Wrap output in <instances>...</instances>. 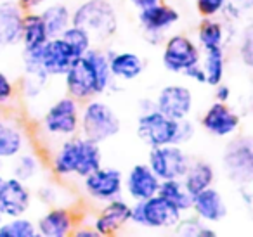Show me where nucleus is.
<instances>
[{"label":"nucleus","mask_w":253,"mask_h":237,"mask_svg":"<svg viewBox=\"0 0 253 237\" xmlns=\"http://www.w3.org/2000/svg\"><path fill=\"white\" fill-rule=\"evenodd\" d=\"M42 154L49 175L59 182L82 180L102 164L101 144L82 133L52 144Z\"/></svg>","instance_id":"f257e3e1"},{"label":"nucleus","mask_w":253,"mask_h":237,"mask_svg":"<svg viewBox=\"0 0 253 237\" xmlns=\"http://www.w3.org/2000/svg\"><path fill=\"white\" fill-rule=\"evenodd\" d=\"M61 78L66 94L80 102L108 94L115 83L106 49L94 45L84 56L77 57Z\"/></svg>","instance_id":"f03ea898"},{"label":"nucleus","mask_w":253,"mask_h":237,"mask_svg":"<svg viewBox=\"0 0 253 237\" xmlns=\"http://www.w3.org/2000/svg\"><path fill=\"white\" fill-rule=\"evenodd\" d=\"M80 108L82 102L68 94L54 99L47 106L37 125L40 142L45 144V147L40 149L42 153L52 144L80 133Z\"/></svg>","instance_id":"7ed1b4c3"},{"label":"nucleus","mask_w":253,"mask_h":237,"mask_svg":"<svg viewBox=\"0 0 253 237\" xmlns=\"http://www.w3.org/2000/svg\"><path fill=\"white\" fill-rule=\"evenodd\" d=\"M71 25L84 28L94 43H104L118 32V11L111 0H84L71 9Z\"/></svg>","instance_id":"20e7f679"},{"label":"nucleus","mask_w":253,"mask_h":237,"mask_svg":"<svg viewBox=\"0 0 253 237\" xmlns=\"http://www.w3.org/2000/svg\"><path fill=\"white\" fill-rule=\"evenodd\" d=\"M122 132V119L118 113L101 97H92L82 102L80 133L87 139L102 144L115 139Z\"/></svg>","instance_id":"39448f33"},{"label":"nucleus","mask_w":253,"mask_h":237,"mask_svg":"<svg viewBox=\"0 0 253 237\" xmlns=\"http://www.w3.org/2000/svg\"><path fill=\"white\" fill-rule=\"evenodd\" d=\"M179 216L180 211L175 206H172L162 196L156 194L142 201L132 202L130 225L144 230L167 232L173 229Z\"/></svg>","instance_id":"423d86ee"},{"label":"nucleus","mask_w":253,"mask_h":237,"mask_svg":"<svg viewBox=\"0 0 253 237\" xmlns=\"http://www.w3.org/2000/svg\"><path fill=\"white\" fill-rule=\"evenodd\" d=\"M222 170L236 185L253 182V142L248 135L229 140L222 153Z\"/></svg>","instance_id":"0eeeda50"},{"label":"nucleus","mask_w":253,"mask_h":237,"mask_svg":"<svg viewBox=\"0 0 253 237\" xmlns=\"http://www.w3.org/2000/svg\"><path fill=\"white\" fill-rule=\"evenodd\" d=\"M137 19L144 40L153 47H158L167 39V32H170L180 21V12L165 0L139 9Z\"/></svg>","instance_id":"6e6552de"},{"label":"nucleus","mask_w":253,"mask_h":237,"mask_svg":"<svg viewBox=\"0 0 253 237\" xmlns=\"http://www.w3.org/2000/svg\"><path fill=\"white\" fill-rule=\"evenodd\" d=\"M162 49V64L169 73L182 75L193 64H198L201 59V49L196 40L186 33L167 35L163 40Z\"/></svg>","instance_id":"1a4fd4ad"},{"label":"nucleus","mask_w":253,"mask_h":237,"mask_svg":"<svg viewBox=\"0 0 253 237\" xmlns=\"http://www.w3.org/2000/svg\"><path fill=\"white\" fill-rule=\"evenodd\" d=\"M82 191L92 202H108L123 196V173L115 166H99L82 178Z\"/></svg>","instance_id":"9d476101"},{"label":"nucleus","mask_w":253,"mask_h":237,"mask_svg":"<svg viewBox=\"0 0 253 237\" xmlns=\"http://www.w3.org/2000/svg\"><path fill=\"white\" fill-rule=\"evenodd\" d=\"M32 130L18 115H0V163H9L19 153L32 146Z\"/></svg>","instance_id":"9b49d317"},{"label":"nucleus","mask_w":253,"mask_h":237,"mask_svg":"<svg viewBox=\"0 0 253 237\" xmlns=\"http://www.w3.org/2000/svg\"><path fill=\"white\" fill-rule=\"evenodd\" d=\"M146 163L160 180H170V178H182L191 163V156L186 153L184 146L167 144V146L149 147Z\"/></svg>","instance_id":"f8f14e48"},{"label":"nucleus","mask_w":253,"mask_h":237,"mask_svg":"<svg viewBox=\"0 0 253 237\" xmlns=\"http://www.w3.org/2000/svg\"><path fill=\"white\" fill-rule=\"evenodd\" d=\"M135 132H137L139 140L148 147L175 144L177 119L169 118V116L162 115L156 109L139 113L137 123H135Z\"/></svg>","instance_id":"ddd939ff"},{"label":"nucleus","mask_w":253,"mask_h":237,"mask_svg":"<svg viewBox=\"0 0 253 237\" xmlns=\"http://www.w3.org/2000/svg\"><path fill=\"white\" fill-rule=\"evenodd\" d=\"M25 54L32 56L49 78H61L71 66V63L77 59V56L71 52L61 37H50L40 49Z\"/></svg>","instance_id":"4468645a"},{"label":"nucleus","mask_w":253,"mask_h":237,"mask_svg":"<svg viewBox=\"0 0 253 237\" xmlns=\"http://www.w3.org/2000/svg\"><path fill=\"white\" fill-rule=\"evenodd\" d=\"M132 202L123 196L115 198L108 202H102L90 220V225L97 232V236H115L130 225Z\"/></svg>","instance_id":"2eb2a0df"},{"label":"nucleus","mask_w":253,"mask_h":237,"mask_svg":"<svg viewBox=\"0 0 253 237\" xmlns=\"http://www.w3.org/2000/svg\"><path fill=\"white\" fill-rule=\"evenodd\" d=\"M82 215L71 204L47 206V209L37 218V236L42 237H68L73 234Z\"/></svg>","instance_id":"dca6fc26"},{"label":"nucleus","mask_w":253,"mask_h":237,"mask_svg":"<svg viewBox=\"0 0 253 237\" xmlns=\"http://www.w3.org/2000/svg\"><path fill=\"white\" fill-rule=\"evenodd\" d=\"M200 126L211 137L229 139L241 128V116L229 106V102L213 101L201 115Z\"/></svg>","instance_id":"f3484780"},{"label":"nucleus","mask_w":253,"mask_h":237,"mask_svg":"<svg viewBox=\"0 0 253 237\" xmlns=\"http://www.w3.org/2000/svg\"><path fill=\"white\" fill-rule=\"evenodd\" d=\"M153 101L156 111L172 119L191 118V113L194 109L193 90L182 83H170L162 87Z\"/></svg>","instance_id":"a211bd4d"},{"label":"nucleus","mask_w":253,"mask_h":237,"mask_svg":"<svg viewBox=\"0 0 253 237\" xmlns=\"http://www.w3.org/2000/svg\"><path fill=\"white\" fill-rule=\"evenodd\" d=\"M33 191L30 184L16 177H5L0 187V215L2 218L28 215L33 206Z\"/></svg>","instance_id":"6ab92c4d"},{"label":"nucleus","mask_w":253,"mask_h":237,"mask_svg":"<svg viewBox=\"0 0 253 237\" xmlns=\"http://www.w3.org/2000/svg\"><path fill=\"white\" fill-rule=\"evenodd\" d=\"M160 182L162 180L153 173L148 163H135L126 175H123V194H126L132 202L142 201L156 196Z\"/></svg>","instance_id":"aec40b11"},{"label":"nucleus","mask_w":253,"mask_h":237,"mask_svg":"<svg viewBox=\"0 0 253 237\" xmlns=\"http://www.w3.org/2000/svg\"><path fill=\"white\" fill-rule=\"evenodd\" d=\"M189 211L194 213L205 223L215 225V223H220L227 216L229 209L222 192L211 185V187H207L203 191L193 194Z\"/></svg>","instance_id":"412c9836"},{"label":"nucleus","mask_w":253,"mask_h":237,"mask_svg":"<svg viewBox=\"0 0 253 237\" xmlns=\"http://www.w3.org/2000/svg\"><path fill=\"white\" fill-rule=\"evenodd\" d=\"M45 170V158L35 144L26 147L14 159L9 161V175L26 182V184H32L40 177H43Z\"/></svg>","instance_id":"4be33fe9"},{"label":"nucleus","mask_w":253,"mask_h":237,"mask_svg":"<svg viewBox=\"0 0 253 237\" xmlns=\"http://www.w3.org/2000/svg\"><path fill=\"white\" fill-rule=\"evenodd\" d=\"M106 54H108L109 71L115 81H134L144 73L146 61L137 52L106 49Z\"/></svg>","instance_id":"5701e85b"},{"label":"nucleus","mask_w":253,"mask_h":237,"mask_svg":"<svg viewBox=\"0 0 253 237\" xmlns=\"http://www.w3.org/2000/svg\"><path fill=\"white\" fill-rule=\"evenodd\" d=\"M23 11L16 0H0V50L14 47L21 39Z\"/></svg>","instance_id":"b1692460"},{"label":"nucleus","mask_w":253,"mask_h":237,"mask_svg":"<svg viewBox=\"0 0 253 237\" xmlns=\"http://www.w3.org/2000/svg\"><path fill=\"white\" fill-rule=\"evenodd\" d=\"M182 184L187 189L191 196L196 194V192L203 191L207 187H211L217 180V171L215 166L207 159H193L191 158V163L187 166L186 173L182 175Z\"/></svg>","instance_id":"393cba45"},{"label":"nucleus","mask_w":253,"mask_h":237,"mask_svg":"<svg viewBox=\"0 0 253 237\" xmlns=\"http://www.w3.org/2000/svg\"><path fill=\"white\" fill-rule=\"evenodd\" d=\"M49 33L40 18L39 11L25 12L23 14V26H21V39L19 43L23 45V52H33L40 49L43 43L49 40Z\"/></svg>","instance_id":"a878e982"},{"label":"nucleus","mask_w":253,"mask_h":237,"mask_svg":"<svg viewBox=\"0 0 253 237\" xmlns=\"http://www.w3.org/2000/svg\"><path fill=\"white\" fill-rule=\"evenodd\" d=\"M49 37H59L71 25V7L64 0H49L39 11Z\"/></svg>","instance_id":"bb28decb"},{"label":"nucleus","mask_w":253,"mask_h":237,"mask_svg":"<svg viewBox=\"0 0 253 237\" xmlns=\"http://www.w3.org/2000/svg\"><path fill=\"white\" fill-rule=\"evenodd\" d=\"M227 40V25L218 18H203L198 25L196 43L201 50L213 49V47H225Z\"/></svg>","instance_id":"cd10ccee"},{"label":"nucleus","mask_w":253,"mask_h":237,"mask_svg":"<svg viewBox=\"0 0 253 237\" xmlns=\"http://www.w3.org/2000/svg\"><path fill=\"white\" fill-rule=\"evenodd\" d=\"M200 64L205 71L207 85L215 87L217 83L224 81L225 70H227V56H225V47H213V49L201 50Z\"/></svg>","instance_id":"c85d7f7f"},{"label":"nucleus","mask_w":253,"mask_h":237,"mask_svg":"<svg viewBox=\"0 0 253 237\" xmlns=\"http://www.w3.org/2000/svg\"><path fill=\"white\" fill-rule=\"evenodd\" d=\"M158 196H162L165 201H169L172 206H175L180 213H186L191 209V199L193 196L187 192L180 178H170V180H162L158 187Z\"/></svg>","instance_id":"c756f323"},{"label":"nucleus","mask_w":253,"mask_h":237,"mask_svg":"<svg viewBox=\"0 0 253 237\" xmlns=\"http://www.w3.org/2000/svg\"><path fill=\"white\" fill-rule=\"evenodd\" d=\"M173 234L184 237H213L217 236V230L213 229L211 223H205L203 220L198 218L194 213L186 211L180 213L179 220L175 222L172 229Z\"/></svg>","instance_id":"7c9ffc66"},{"label":"nucleus","mask_w":253,"mask_h":237,"mask_svg":"<svg viewBox=\"0 0 253 237\" xmlns=\"http://www.w3.org/2000/svg\"><path fill=\"white\" fill-rule=\"evenodd\" d=\"M35 220L28 215L0 220V237H35Z\"/></svg>","instance_id":"2f4dec72"},{"label":"nucleus","mask_w":253,"mask_h":237,"mask_svg":"<svg viewBox=\"0 0 253 237\" xmlns=\"http://www.w3.org/2000/svg\"><path fill=\"white\" fill-rule=\"evenodd\" d=\"M33 198L43 206H56V204H68L64 201L66 198V189H64L63 182L52 178L50 182H40L37 191L33 192Z\"/></svg>","instance_id":"473e14b6"},{"label":"nucleus","mask_w":253,"mask_h":237,"mask_svg":"<svg viewBox=\"0 0 253 237\" xmlns=\"http://www.w3.org/2000/svg\"><path fill=\"white\" fill-rule=\"evenodd\" d=\"M59 37L66 42V45L70 47L71 52L77 57L84 56V54L94 45L92 37L88 35L84 28H80V26H77V25H70Z\"/></svg>","instance_id":"72a5a7b5"},{"label":"nucleus","mask_w":253,"mask_h":237,"mask_svg":"<svg viewBox=\"0 0 253 237\" xmlns=\"http://www.w3.org/2000/svg\"><path fill=\"white\" fill-rule=\"evenodd\" d=\"M50 78L43 77H35V75H26L23 73L21 80L18 83V94L23 97V101L33 102L43 94V90L47 88Z\"/></svg>","instance_id":"f704fd0d"},{"label":"nucleus","mask_w":253,"mask_h":237,"mask_svg":"<svg viewBox=\"0 0 253 237\" xmlns=\"http://www.w3.org/2000/svg\"><path fill=\"white\" fill-rule=\"evenodd\" d=\"M18 97V83L5 71L0 70V109H9L16 106Z\"/></svg>","instance_id":"c9c22d12"},{"label":"nucleus","mask_w":253,"mask_h":237,"mask_svg":"<svg viewBox=\"0 0 253 237\" xmlns=\"http://www.w3.org/2000/svg\"><path fill=\"white\" fill-rule=\"evenodd\" d=\"M239 61L245 68L253 66V28L252 25H246L239 35V45H238Z\"/></svg>","instance_id":"e433bc0d"},{"label":"nucleus","mask_w":253,"mask_h":237,"mask_svg":"<svg viewBox=\"0 0 253 237\" xmlns=\"http://www.w3.org/2000/svg\"><path fill=\"white\" fill-rule=\"evenodd\" d=\"M196 11L201 18H218L224 11L227 0H194Z\"/></svg>","instance_id":"4c0bfd02"},{"label":"nucleus","mask_w":253,"mask_h":237,"mask_svg":"<svg viewBox=\"0 0 253 237\" xmlns=\"http://www.w3.org/2000/svg\"><path fill=\"white\" fill-rule=\"evenodd\" d=\"M196 135V125L191 118L177 119V133H175V146H186Z\"/></svg>","instance_id":"58836bf2"},{"label":"nucleus","mask_w":253,"mask_h":237,"mask_svg":"<svg viewBox=\"0 0 253 237\" xmlns=\"http://www.w3.org/2000/svg\"><path fill=\"white\" fill-rule=\"evenodd\" d=\"M184 77L189 78L191 81H194V83H200V85H207V78H205V71L203 68H201V64H193V66H189L187 70H184Z\"/></svg>","instance_id":"ea45409f"},{"label":"nucleus","mask_w":253,"mask_h":237,"mask_svg":"<svg viewBox=\"0 0 253 237\" xmlns=\"http://www.w3.org/2000/svg\"><path fill=\"white\" fill-rule=\"evenodd\" d=\"M232 97V88L227 83L220 81L213 87V99L217 102H229Z\"/></svg>","instance_id":"a19ab883"},{"label":"nucleus","mask_w":253,"mask_h":237,"mask_svg":"<svg viewBox=\"0 0 253 237\" xmlns=\"http://www.w3.org/2000/svg\"><path fill=\"white\" fill-rule=\"evenodd\" d=\"M71 236H75V237H99L97 232L94 230V227L90 225V222H84L82 218H80V222H78V225L75 227V230H73Z\"/></svg>","instance_id":"79ce46f5"},{"label":"nucleus","mask_w":253,"mask_h":237,"mask_svg":"<svg viewBox=\"0 0 253 237\" xmlns=\"http://www.w3.org/2000/svg\"><path fill=\"white\" fill-rule=\"evenodd\" d=\"M47 2H49V0H16V4H18L25 12L40 11Z\"/></svg>","instance_id":"37998d69"},{"label":"nucleus","mask_w":253,"mask_h":237,"mask_svg":"<svg viewBox=\"0 0 253 237\" xmlns=\"http://www.w3.org/2000/svg\"><path fill=\"white\" fill-rule=\"evenodd\" d=\"M239 187V198L245 202L246 208H252L253 204V192H252V184H245V185H238Z\"/></svg>","instance_id":"c03bdc74"},{"label":"nucleus","mask_w":253,"mask_h":237,"mask_svg":"<svg viewBox=\"0 0 253 237\" xmlns=\"http://www.w3.org/2000/svg\"><path fill=\"white\" fill-rule=\"evenodd\" d=\"M227 2L234 5V7H238L239 11H243L245 14H248L253 7V0H227Z\"/></svg>","instance_id":"a18cd8bd"},{"label":"nucleus","mask_w":253,"mask_h":237,"mask_svg":"<svg viewBox=\"0 0 253 237\" xmlns=\"http://www.w3.org/2000/svg\"><path fill=\"white\" fill-rule=\"evenodd\" d=\"M137 108H139V113H146V111H151V109H155V101L153 99H141V101L137 102Z\"/></svg>","instance_id":"49530a36"},{"label":"nucleus","mask_w":253,"mask_h":237,"mask_svg":"<svg viewBox=\"0 0 253 237\" xmlns=\"http://www.w3.org/2000/svg\"><path fill=\"white\" fill-rule=\"evenodd\" d=\"M135 9H142V7H148V5H153V4H158V2H165V0H128Z\"/></svg>","instance_id":"de8ad7c7"},{"label":"nucleus","mask_w":253,"mask_h":237,"mask_svg":"<svg viewBox=\"0 0 253 237\" xmlns=\"http://www.w3.org/2000/svg\"><path fill=\"white\" fill-rule=\"evenodd\" d=\"M4 180H5V175H4V171L0 170V187H2V184H4Z\"/></svg>","instance_id":"09e8293b"},{"label":"nucleus","mask_w":253,"mask_h":237,"mask_svg":"<svg viewBox=\"0 0 253 237\" xmlns=\"http://www.w3.org/2000/svg\"><path fill=\"white\" fill-rule=\"evenodd\" d=\"M0 220H2V215H0Z\"/></svg>","instance_id":"8fccbe9b"},{"label":"nucleus","mask_w":253,"mask_h":237,"mask_svg":"<svg viewBox=\"0 0 253 237\" xmlns=\"http://www.w3.org/2000/svg\"><path fill=\"white\" fill-rule=\"evenodd\" d=\"M111 2H113V0H111Z\"/></svg>","instance_id":"3c124183"}]
</instances>
